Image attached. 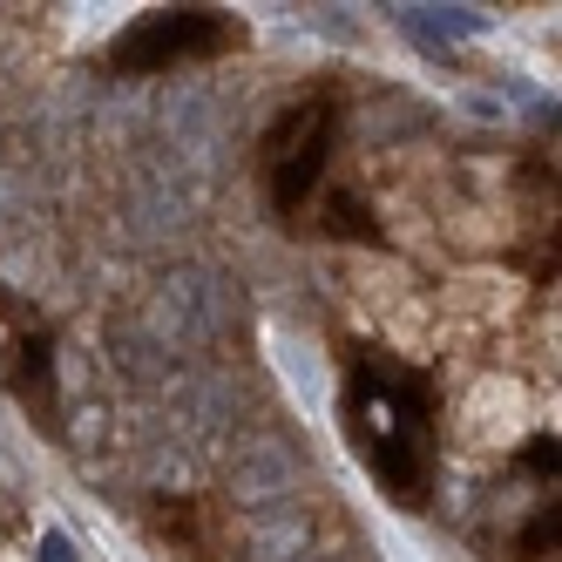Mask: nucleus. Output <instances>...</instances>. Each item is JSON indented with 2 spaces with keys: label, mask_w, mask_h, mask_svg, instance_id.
Instances as JSON below:
<instances>
[{
  "label": "nucleus",
  "mask_w": 562,
  "mask_h": 562,
  "mask_svg": "<svg viewBox=\"0 0 562 562\" xmlns=\"http://www.w3.org/2000/svg\"><path fill=\"white\" fill-rule=\"evenodd\" d=\"M231 42V27H217L211 14H149L136 21L123 42L109 48V61L123 68V75H149V68H170V61H196V55H211Z\"/></svg>",
  "instance_id": "20e7f679"
},
{
  "label": "nucleus",
  "mask_w": 562,
  "mask_h": 562,
  "mask_svg": "<svg viewBox=\"0 0 562 562\" xmlns=\"http://www.w3.org/2000/svg\"><path fill=\"white\" fill-rule=\"evenodd\" d=\"M352 434L367 448L373 474L393 495H407V508H420L427 495V400L414 380L359 367L352 373Z\"/></svg>",
  "instance_id": "f257e3e1"
},
{
  "label": "nucleus",
  "mask_w": 562,
  "mask_h": 562,
  "mask_svg": "<svg viewBox=\"0 0 562 562\" xmlns=\"http://www.w3.org/2000/svg\"><path fill=\"white\" fill-rule=\"evenodd\" d=\"M251 549L258 562H299L312 549V515L305 508H278V515H258V529H251Z\"/></svg>",
  "instance_id": "423d86ee"
},
{
  "label": "nucleus",
  "mask_w": 562,
  "mask_h": 562,
  "mask_svg": "<svg viewBox=\"0 0 562 562\" xmlns=\"http://www.w3.org/2000/svg\"><path fill=\"white\" fill-rule=\"evenodd\" d=\"M299 562H352V555H339V549H305Z\"/></svg>",
  "instance_id": "6e6552de"
},
{
  "label": "nucleus",
  "mask_w": 562,
  "mask_h": 562,
  "mask_svg": "<svg viewBox=\"0 0 562 562\" xmlns=\"http://www.w3.org/2000/svg\"><path fill=\"white\" fill-rule=\"evenodd\" d=\"M34 562H82V549H75L61 529H48V536H42V555H34Z\"/></svg>",
  "instance_id": "0eeeda50"
},
{
  "label": "nucleus",
  "mask_w": 562,
  "mask_h": 562,
  "mask_svg": "<svg viewBox=\"0 0 562 562\" xmlns=\"http://www.w3.org/2000/svg\"><path fill=\"white\" fill-rule=\"evenodd\" d=\"M143 333L156 346H211L224 333V285L211 271H170L143 305Z\"/></svg>",
  "instance_id": "7ed1b4c3"
},
{
  "label": "nucleus",
  "mask_w": 562,
  "mask_h": 562,
  "mask_svg": "<svg viewBox=\"0 0 562 562\" xmlns=\"http://www.w3.org/2000/svg\"><path fill=\"white\" fill-rule=\"evenodd\" d=\"M326 156H333V102L326 95H305L299 109L278 115V130L265 143V170H271V196L278 211H305V196L326 177Z\"/></svg>",
  "instance_id": "f03ea898"
},
{
  "label": "nucleus",
  "mask_w": 562,
  "mask_h": 562,
  "mask_svg": "<svg viewBox=\"0 0 562 562\" xmlns=\"http://www.w3.org/2000/svg\"><path fill=\"white\" fill-rule=\"evenodd\" d=\"M299 448L292 440H278V434H258V440H237L231 461H224V495L237 508H251V515H271V508H285V495L299 488Z\"/></svg>",
  "instance_id": "39448f33"
}]
</instances>
